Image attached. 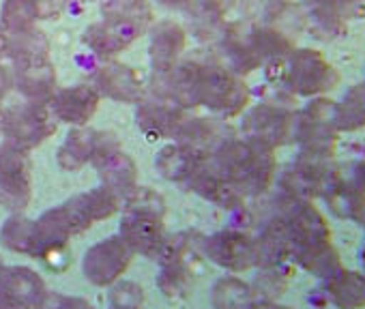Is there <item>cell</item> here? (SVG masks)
Instances as JSON below:
<instances>
[{
	"label": "cell",
	"instance_id": "obj_1",
	"mask_svg": "<svg viewBox=\"0 0 365 309\" xmlns=\"http://www.w3.org/2000/svg\"><path fill=\"white\" fill-rule=\"evenodd\" d=\"M215 170L241 194H260L273 179V148L254 140H226L215 152Z\"/></svg>",
	"mask_w": 365,
	"mask_h": 309
},
{
	"label": "cell",
	"instance_id": "obj_2",
	"mask_svg": "<svg viewBox=\"0 0 365 309\" xmlns=\"http://www.w3.org/2000/svg\"><path fill=\"white\" fill-rule=\"evenodd\" d=\"M54 129L56 122L48 103L24 101L0 114V131L7 137V144L22 152L41 144Z\"/></svg>",
	"mask_w": 365,
	"mask_h": 309
},
{
	"label": "cell",
	"instance_id": "obj_3",
	"mask_svg": "<svg viewBox=\"0 0 365 309\" xmlns=\"http://www.w3.org/2000/svg\"><path fill=\"white\" fill-rule=\"evenodd\" d=\"M250 103V90L243 78L222 65L202 63V86H200V105L211 112L230 118L241 114Z\"/></svg>",
	"mask_w": 365,
	"mask_h": 309
},
{
	"label": "cell",
	"instance_id": "obj_4",
	"mask_svg": "<svg viewBox=\"0 0 365 309\" xmlns=\"http://www.w3.org/2000/svg\"><path fill=\"white\" fill-rule=\"evenodd\" d=\"M337 127L333 122V103L324 99L312 101L294 120V137L301 142L303 154L312 159H331L337 146Z\"/></svg>",
	"mask_w": 365,
	"mask_h": 309
},
{
	"label": "cell",
	"instance_id": "obj_5",
	"mask_svg": "<svg viewBox=\"0 0 365 309\" xmlns=\"http://www.w3.org/2000/svg\"><path fill=\"white\" fill-rule=\"evenodd\" d=\"M337 80L339 75L316 50H297L284 63V82L297 95H320L333 88Z\"/></svg>",
	"mask_w": 365,
	"mask_h": 309
},
{
	"label": "cell",
	"instance_id": "obj_6",
	"mask_svg": "<svg viewBox=\"0 0 365 309\" xmlns=\"http://www.w3.org/2000/svg\"><path fill=\"white\" fill-rule=\"evenodd\" d=\"M200 86L202 63L198 61H180L170 71L155 73L153 78L155 95L182 110H192L200 105Z\"/></svg>",
	"mask_w": 365,
	"mask_h": 309
},
{
	"label": "cell",
	"instance_id": "obj_7",
	"mask_svg": "<svg viewBox=\"0 0 365 309\" xmlns=\"http://www.w3.org/2000/svg\"><path fill=\"white\" fill-rule=\"evenodd\" d=\"M14 88L33 103H50L56 93V69L48 56L14 61Z\"/></svg>",
	"mask_w": 365,
	"mask_h": 309
},
{
	"label": "cell",
	"instance_id": "obj_8",
	"mask_svg": "<svg viewBox=\"0 0 365 309\" xmlns=\"http://www.w3.org/2000/svg\"><path fill=\"white\" fill-rule=\"evenodd\" d=\"M93 86L97 88L99 95H103L112 101H118V103H140L144 97L142 75L133 67H129L116 58L103 61L97 67Z\"/></svg>",
	"mask_w": 365,
	"mask_h": 309
},
{
	"label": "cell",
	"instance_id": "obj_9",
	"mask_svg": "<svg viewBox=\"0 0 365 309\" xmlns=\"http://www.w3.org/2000/svg\"><path fill=\"white\" fill-rule=\"evenodd\" d=\"M294 120L297 118L288 110L273 103H262L247 114L245 133L247 140L275 148L279 144H286L290 137H294Z\"/></svg>",
	"mask_w": 365,
	"mask_h": 309
},
{
	"label": "cell",
	"instance_id": "obj_10",
	"mask_svg": "<svg viewBox=\"0 0 365 309\" xmlns=\"http://www.w3.org/2000/svg\"><path fill=\"white\" fill-rule=\"evenodd\" d=\"M144 35L142 28L114 22V20H101L84 28L82 43L101 61L116 58L120 52H125L129 46H133Z\"/></svg>",
	"mask_w": 365,
	"mask_h": 309
},
{
	"label": "cell",
	"instance_id": "obj_11",
	"mask_svg": "<svg viewBox=\"0 0 365 309\" xmlns=\"http://www.w3.org/2000/svg\"><path fill=\"white\" fill-rule=\"evenodd\" d=\"M101 95L93 84H73L67 88H56L48 108L56 120L73 127H84L97 112Z\"/></svg>",
	"mask_w": 365,
	"mask_h": 309
},
{
	"label": "cell",
	"instance_id": "obj_12",
	"mask_svg": "<svg viewBox=\"0 0 365 309\" xmlns=\"http://www.w3.org/2000/svg\"><path fill=\"white\" fill-rule=\"evenodd\" d=\"M148 41V58L155 73L170 71L174 65L180 63V56L187 48V31L174 20H159L153 22Z\"/></svg>",
	"mask_w": 365,
	"mask_h": 309
},
{
	"label": "cell",
	"instance_id": "obj_13",
	"mask_svg": "<svg viewBox=\"0 0 365 309\" xmlns=\"http://www.w3.org/2000/svg\"><path fill=\"white\" fill-rule=\"evenodd\" d=\"M0 198L14 209H24L31 198V168L24 152L5 144L0 146Z\"/></svg>",
	"mask_w": 365,
	"mask_h": 309
},
{
	"label": "cell",
	"instance_id": "obj_14",
	"mask_svg": "<svg viewBox=\"0 0 365 309\" xmlns=\"http://www.w3.org/2000/svg\"><path fill=\"white\" fill-rule=\"evenodd\" d=\"M138 127L153 137H176L187 114L182 108L163 101L159 97L155 99H142L138 105Z\"/></svg>",
	"mask_w": 365,
	"mask_h": 309
},
{
	"label": "cell",
	"instance_id": "obj_15",
	"mask_svg": "<svg viewBox=\"0 0 365 309\" xmlns=\"http://www.w3.org/2000/svg\"><path fill=\"white\" fill-rule=\"evenodd\" d=\"M65 0H5L0 7V26L22 31L37 26L41 20H52L63 14Z\"/></svg>",
	"mask_w": 365,
	"mask_h": 309
},
{
	"label": "cell",
	"instance_id": "obj_16",
	"mask_svg": "<svg viewBox=\"0 0 365 309\" xmlns=\"http://www.w3.org/2000/svg\"><path fill=\"white\" fill-rule=\"evenodd\" d=\"M322 294L337 309H361L365 307V273L341 266L322 279Z\"/></svg>",
	"mask_w": 365,
	"mask_h": 309
},
{
	"label": "cell",
	"instance_id": "obj_17",
	"mask_svg": "<svg viewBox=\"0 0 365 309\" xmlns=\"http://www.w3.org/2000/svg\"><path fill=\"white\" fill-rule=\"evenodd\" d=\"M48 52H50V41L41 28L31 26L22 31H7L0 26V58L22 61V58L48 56Z\"/></svg>",
	"mask_w": 365,
	"mask_h": 309
},
{
	"label": "cell",
	"instance_id": "obj_18",
	"mask_svg": "<svg viewBox=\"0 0 365 309\" xmlns=\"http://www.w3.org/2000/svg\"><path fill=\"white\" fill-rule=\"evenodd\" d=\"M211 247L217 256L215 260L232 268H247L258 260L256 243L243 232H222L211 239Z\"/></svg>",
	"mask_w": 365,
	"mask_h": 309
},
{
	"label": "cell",
	"instance_id": "obj_19",
	"mask_svg": "<svg viewBox=\"0 0 365 309\" xmlns=\"http://www.w3.org/2000/svg\"><path fill=\"white\" fill-rule=\"evenodd\" d=\"M202 164V152L194 150L187 144H174L159 152L157 168L159 172L170 181H182L192 179Z\"/></svg>",
	"mask_w": 365,
	"mask_h": 309
},
{
	"label": "cell",
	"instance_id": "obj_20",
	"mask_svg": "<svg viewBox=\"0 0 365 309\" xmlns=\"http://www.w3.org/2000/svg\"><path fill=\"white\" fill-rule=\"evenodd\" d=\"M101 170V177L106 181V187L114 194H131L135 189V166L127 154L118 148L106 157L95 162Z\"/></svg>",
	"mask_w": 365,
	"mask_h": 309
},
{
	"label": "cell",
	"instance_id": "obj_21",
	"mask_svg": "<svg viewBox=\"0 0 365 309\" xmlns=\"http://www.w3.org/2000/svg\"><path fill=\"white\" fill-rule=\"evenodd\" d=\"M103 20H114L142 28L144 33L155 22V11L148 0H101Z\"/></svg>",
	"mask_w": 365,
	"mask_h": 309
},
{
	"label": "cell",
	"instance_id": "obj_22",
	"mask_svg": "<svg viewBox=\"0 0 365 309\" xmlns=\"http://www.w3.org/2000/svg\"><path fill=\"white\" fill-rule=\"evenodd\" d=\"M95 144H97V133L93 129H86V127H76L65 144L61 146V152H58V162L63 168L67 170H78L82 168L84 164H88L95 154Z\"/></svg>",
	"mask_w": 365,
	"mask_h": 309
},
{
	"label": "cell",
	"instance_id": "obj_23",
	"mask_svg": "<svg viewBox=\"0 0 365 309\" xmlns=\"http://www.w3.org/2000/svg\"><path fill=\"white\" fill-rule=\"evenodd\" d=\"M161 217L155 213H142V211H127V217L123 221V232L129 239V243L140 245L142 249H148L159 243L161 239Z\"/></svg>",
	"mask_w": 365,
	"mask_h": 309
},
{
	"label": "cell",
	"instance_id": "obj_24",
	"mask_svg": "<svg viewBox=\"0 0 365 309\" xmlns=\"http://www.w3.org/2000/svg\"><path fill=\"white\" fill-rule=\"evenodd\" d=\"M333 122L337 131L365 127V84L350 88L339 103H333Z\"/></svg>",
	"mask_w": 365,
	"mask_h": 309
},
{
	"label": "cell",
	"instance_id": "obj_25",
	"mask_svg": "<svg viewBox=\"0 0 365 309\" xmlns=\"http://www.w3.org/2000/svg\"><path fill=\"white\" fill-rule=\"evenodd\" d=\"M305 3L322 26H329V22L365 16V0H305Z\"/></svg>",
	"mask_w": 365,
	"mask_h": 309
},
{
	"label": "cell",
	"instance_id": "obj_26",
	"mask_svg": "<svg viewBox=\"0 0 365 309\" xmlns=\"http://www.w3.org/2000/svg\"><path fill=\"white\" fill-rule=\"evenodd\" d=\"M14 88V75H11V69H7L3 63H0V103L7 99V95L11 93Z\"/></svg>",
	"mask_w": 365,
	"mask_h": 309
},
{
	"label": "cell",
	"instance_id": "obj_27",
	"mask_svg": "<svg viewBox=\"0 0 365 309\" xmlns=\"http://www.w3.org/2000/svg\"><path fill=\"white\" fill-rule=\"evenodd\" d=\"M155 3L168 9H190L194 5V0H155Z\"/></svg>",
	"mask_w": 365,
	"mask_h": 309
},
{
	"label": "cell",
	"instance_id": "obj_28",
	"mask_svg": "<svg viewBox=\"0 0 365 309\" xmlns=\"http://www.w3.org/2000/svg\"><path fill=\"white\" fill-rule=\"evenodd\" d=\"M250 309H288V307H275V305H269V303H262V305H254Z\"/></svg>",
	"mask_w": 365,
	"mask_h": 309
},
{
	"label": "cell",
	"instance_id": "obj_29",
	"mask_svg": "<svg viewBox=\"0 0 365 309\" xmlns=\"http://www.w3.org/2000/svg\"><path fill=\"white\" fill-rule=\"evenodd\" d=\"M359 258H361V268H363V273H365V245L361 247V253H359Z\"/></svg>",
	"mask_w": 365,
	"mask_h": 309
},
{
	"label": "cell",
	"instance_id": "obj_30",
	"mask_svg": "<svg viewBox=\"0 0 365 309\" xmlns=\"http://www.w3.org/2000/svg\"><path fill=\"white\" fill-rule=\"evenodd\" d=\"M78 3H101V0H78Z\"/></svg>",
	"mask_w": 365,
	"mask_h": 309
}]
</instances>
